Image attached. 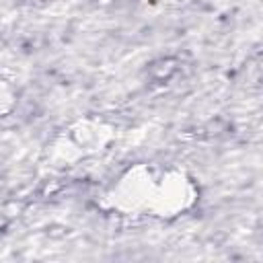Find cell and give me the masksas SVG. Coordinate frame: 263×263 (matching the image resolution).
Masks as SVG:
<instances>
[{"mask_svg": "<svg viewBox=\"0 0 263 263\" xmlns=\"http://www.w3.org/2000/svg\"><path fill=\"white\" fill-rule=\"evenodd\" d=\"M105 199L123 216L173 220L197 203V183L179 166L140 162L111 181Z\"/></svg>", "mask_w": 263, "mask_h": 263, "instance_id": "1", "label": "cell"}, {"mask_svg": "<svg viewBox=\"0 0 263 263\" xmlns=\"http://www.w3.org/2000/svg\"><path fill=\"white\" fill-rule=\"evenodd\" d=\"M14 107H16V88L8 78L0 76V119L6 117Z\"/></svg>", "mask_w": 263, "mask_h": 263, "instance_id": "2", "label": "cell"}]
</instances>
